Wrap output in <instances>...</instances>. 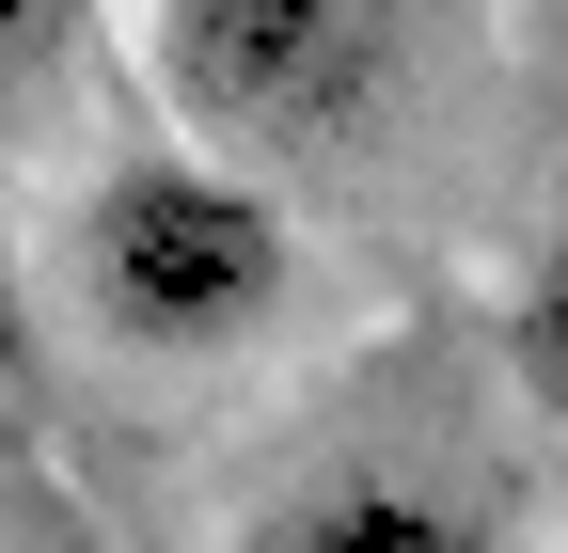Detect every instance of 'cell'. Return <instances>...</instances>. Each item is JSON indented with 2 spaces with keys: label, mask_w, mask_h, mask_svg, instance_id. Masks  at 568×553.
I'll use <instances>...</instances> for the list:
<instances>
[{
  "label": "cell",
  "mask_w": 568,
  "mask_h": 553,
  "mask_svg": "<svg viewBox=\"0 0 568 553\" xmlns=\"http://www.w3.org/2000/svg\"><path fill=\"white\" fill-rule=\"evenodd\" d=\"M237 553H506V522L458 506L443 474H316V491H284Z\"/></svg>",
  "instance_id": "obj_3"
},
{
  "label": "cell",
  "mask_w": 568,
  "mask_h": 553,
  "mask_svg": "<svg viewBox=\"0 0 568 553\" xmlns=\"http://www.w3.org/2000/svg\"><path fill=\"white\" fill-rule=\"evenodd\" d=\"M506 332H521V380H537V395L568 411V238H552V253L521 269V316H506Z\"/></svg>",
  "instance_id": "obj_5"
},
{
  "label": "cell",
  "mask_w": 568,
  "mask_h": 553,
  "mask_svg": "<svg viewBox=\"0 0 568 553\" xmlns=\"http://www.w3.org/2000/svg\"><path fill=\"white\" fill-rule=\"evenodd\" d=\"M301 285V238H284V205L253 190V159H111L80 190V222H63V301H80L111 349H237V332L284 316Z\"/></svg>",
  "instance_id": "obj_1"
},
{
  "label": "cell",
  "mask_w": 568,
  "mask_h": 553,
  "mask_svg": "<svg viewBox=\"0 0 568 553\" xmlns=\"http://www.w3.org/2000/svg\"><path fill=\"white\" fill-rule=\"evenodd\" d=\"M32 285H17V253H0V428H17V411H32Z\"/></svg>",
  "instance_id": "obj_6"
},
{
  "label": "cell",
  "mask_w": 568,
  "mask_h": 553,
  "mask_svg": "<svg viewBox=\"0 0 568 553\" xmlns=\"http://www.w3.org/2000/svg\"><path fill=\"white\" fill-rule=\"evenodd\" d=\"M142 63L205 159H332L395 95V0H142Z\"/></svg>",
  "instance_id": "obj_2"
},
{
  "label": "cell",
  "mask_w": 568,
  "mask_h": 553,
  "mask_svg": "<svg viewBox=\"0 0 568 553\" xmlns=\"http://www.w3.org/2000/svg\"><path fill=\"white\" fill-rule=\"evenodd\" d=\"M95 63V0H0V127H32Z\"/></svg>",
  "instance_id": "obj_4"
}]
</instances>
